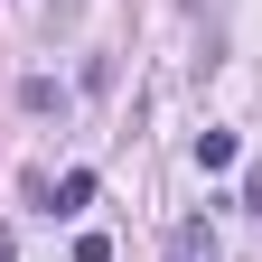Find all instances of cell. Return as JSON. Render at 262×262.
I'll list each match as a JSON object with an SVG mask.
<instances>
[{
	"instance_id": "obj_1",
	"label": "cell",
	"mask_w": 262,
	"mask_h": 262,
	"mask_svg": "<svg viewBox=\"0 0 262 262\" xmlns=\"http://www.w3.org/2000/svg\"><path fill=\"white\" fill-rule=\"evenodd\" d=\"M169 262H215V225H206V215L169 225Z\"/></svg>"
},
{
	"instance_id": "obj_2",
	"label": "cell",
	"mask_w": 262,
	"mask_h": 262,
	"mask_svg": "<svg viewBox=\"0 0 262 262\" xmlns=\"http://www.w3.org/2000/svg\"><path fill=\"white\" fill-rule=\"evenodd\" d=\"M75 206H94V169H66L56 196H47V215H75Z\"/></svg>"
},
{
	"instance_id": "obj_3",
	"label": "cell",
	"mask_w": 262,
	"mask_h": 262,
	"mask_svg": "<svg viewBox=\"0 0 262 262\" xmlns=\"http://www.w3.org/2000/svg\"><path fill=\"white\" fill-rule=\"evenodd\" d=\"M196 169H234V131H196Z\"/></svg>"
}]
</instances>
